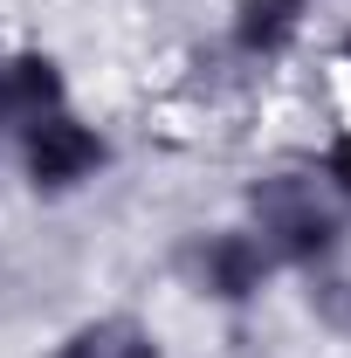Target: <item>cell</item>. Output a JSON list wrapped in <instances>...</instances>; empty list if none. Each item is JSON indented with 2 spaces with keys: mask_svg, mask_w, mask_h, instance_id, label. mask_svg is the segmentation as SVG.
<instances>
[{
  "mask_svg": "<svg viewBox=\"0 0 351 358\" xmlns=\"http://www.w3.org/2000/svg\"><path fill=\"white\" fill-rule=\"evenodd\" d=\"M296 28H303V14H289V7H275V0H241V7H234V48L255 55V62L282 55V48L296 42Z\"/></svg>",
  "mask_w": 351,
  "mask_h": 358,
  "instance_id": "cell-4",
  "label": "cell"
},
{
  "mask_svg": "<svg viewBox=\"0 0 351 358\" xmlns=\"http://www.w3.org/2000/svg\"><path fill=\"white\" fill-rule=\"evenodd\" d=\"M275 7H289V14H303V7H310V0H275Z\"/></svg>",
  "mask_w": 351,
  "mask_h": 358,
  "instance_id": "cell-7",
  "label": "cell"
},
{
  "mask_svg": "<svg viewBox=\"0 0 351 358\" xmlns=\"http://www.w3.org/2000/svg\"><path fill=\"white\" fill-rule=\"evenodd\" d=\"M110 166V138L69 117V110H48L35 124H21V173L35 193H76L83 179H96Z\"/></svg>",
  "mask_w": 351,
  "mask_h": 358,
  "instance_id": "cell-2",
  "label": "cell"
},
{
  "mask_svg": "<svg viewBox=\"0 0 351 358\" xmlns=\"http://www.w3.org/2000/svg\"><path fill=\"white\" fill-rule=\"evenodd\" d=\"M124 338H131V324H83V331H69L48 358H124Z\"/></svg>",
  "mask_w": 351,
  "mask_h": 358,
  "instance_id": "cell-5",
  "label": "cell"
},
{
  "mask_svg": "<svg viewBox=\"0 0 351 358\" xmlns=\"http://www.w3.org/2000/svg\"><path fill=\"white\" fill-rule=\"evenodd\" d=\"M186 282L207 296V303H255L275 275V255L248 227H214V234H193L186 241Z\"/></svg>",
  "mask_w": 351,
  "mask_h": 358,
  "instance_id": "cell-3",
  "label": "cell"
},
{
  "mask_svg": "<svg viewBox=\"0 0 351 358\" xmlns=\"http://www.w3.org/2000/svg\"><path fill=\"white\" fill-rule=\"evenodd\" d=\"M248 207H255V241H262L275 262L317 268V262H331L338 241H345V227H338V214L324 207L317 179H303V173L255 179V186H248Z\"/></svg>",
  "mask_w": 351,
  "mask_h": 358,
  "instance_id": "cell-1",
  "label": "cell"
},
{
  "mask_svg": "<svg viewBox=\"0 0 351 358\" xmlns=\"http://www.w3.org/2000/svg\"><path fill=\"white\" fill-rule=\"evenodd\" d=\"M345 62H351V28H345Z\"/></svg>",
  "mask_w": 351,
  "mask_h": 358,
  "instance_id": "cell-9",
  "label": "cell"
},
{
  "mask_svg": "<svg viewBox=\"0 0 351 358\" xmlns=\"http://www.w3.org/2000/svg\"><path fill=\"white\" fill-rule=\"evenodd\" d=\"M317 166H324V179H331V186H338V193L351 200V131H338V138H331Z\"/></svg>",
  "mask_w": 351,
  "mask_h": 358,
  "instance_id": "cell-6",
  "label": "cell"
},
{
  "mask_svg": "<svg viewBox=\"0 0 351 358\" xmlns=\"http://www.w3.org/2000/svg\"><path fill=\"white\" fill-rule=\"evenodd\" d=\"M0 124H14V117H7V90H0Z\"/></svg>",
  "mask_w": 351,
  "mask_h": 358,
  "instance_id": "cell-8",
  "label": "cell"
}]
</instances>
